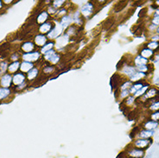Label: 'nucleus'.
Masks as SVG:
<instances>
[{"instance_id": "nucleus-26", "label": "nucleus", "mask_w": 159, "mask_h": 158, "mask_svg": "<svg viewBox=\"0 0 159 158\" xmlns=\"http://www.w3.org/2000/svg\"><path fill=\"white\" fill-rule=\"evenodd\" d=\"M37 75H38V68H33L29 73H28V75H27V77H28V79L29 80H32V79H34L37 76Z\"/></svg>"}, {"instance_id": "nucleus-12", "label": "nucleus", "mask_w": 159, "mask_h": 158, "mask_svg": "<svg viewBox=\"0 0 159 158\" xmlns=\"http://www.w3.org/2000/svg\"><path fill=\"white\" fill-rule=\"evenodd\" d=\"M143 58L148 60L150 58H151L154 55V51H152L151 49L148 48H144L141 51H140V55Z\"/></svg>"}, {"instance_id": "nucleus-4", "label": "nucleus", "mask_w": 159, "mask_h": 158, "mask_svg": "<svg viewBox=\"0 0 159 158\" xmlns=\"http://www.w3.org/2000/svg\"><path fill=\"white\" fill-rule=\"evenodd\" d=\"M44 59L53 64H56L60 61V55L55 53V50H50L44 55Z\"/></svg>"}, {"instance_id": "nucleus-47", "label": "nucleus", "mask_w": 159, "mask_h": 158, "mask_svg": "<svg viewBox=\"0 0 159 158\" xmlns=\"http://www.w3.org/2000/svg\"><path fill=\"white\" fill-rule=\"evenodd\" d=\"M3 7V3H2V1H0V9Z\"/></svg>"}, {"instance_id": "nucleus-19", "label": "nucleus", "mask_w": 159, "mask_h": 158, "mask_svg": "<svg viewBox=\"0 0 159 158\" xmlns=\"http://www.w3.org/2000/svg\"><path fill=\"white\" fill-rule=\"evenodd\" d=\"M48 12L47 11H42L41 13H40L39 15H38V17H37V24H43V23H45V22L48 20Z\"/></svg>"}, {"instance_id": "nucleus-43", "label": "nucleus", "mask_w": 159, "mask_h": 158, "mask_svg": "<svg viewBox=\"0 0 159 158\" xmlns=\"http://www.w3.org/2000/svg\"><path fill=\"white\" fill-rule=\"evenodd\" d=\"M18 56H19V55H18L17 53H16V54H14L13 55H11L10 59H11L12 61H17V60H18Z\"/></svg>"}, {"instance_id": "nucleus-22", "label": "nucleus", "mask_w": 159, "mask_h": 158, "mask_svg": "<svg viewBox=\"0 0 159 158\" xmlns=\"http://www.w3.org/2000/svg\"><path fill=\"white\" fill-rule=\"evenodd\" d=\"M73 21V18L69 16H64L62 18V21H61V25L62 26V28H67L68 26H69L71 24Z\"/></svg>"}, {"instance_id": "nucleus-2", "label": "nucleus", "mask_w": 159, "mask_h": 158, "mask_svg": "<svg viewBox=\"0 0 159 158\" xmlns=\"http://www.w3.org/2000/svg\"><path fill=\"white\" fill-rule=\"evenodd\" d=\"M152 141L151 139H144V138H138L135 141H133L131 144L138 149L146 150L151 144Z\"/></svg>"}, {"instance_id": "nucleus-25", "label": "nucleus", "mask_w": 159, "mask_h": 158, "mask_svg": "<svg viewBox=\"0 0 159 158\" xmlns=\"http://www.w3.org/2000/svg\"><path fill=\"white\" fill-rule=\"evenodd\" d=\"M149 89V84H145L141 89H139L133 96L135 97V98H137V97H138V98H140V97H142V96H144V94H145V92H146V91Z\"/></svg>"}, {"instance_id": "nucleus-7", "label": "nucleus", "mask_w": 159, "mask_h": 158, "mask_svg": "<svg viewBox=\"0 0 159 158\" xmlns=\"http://www.w3.org/2000/svg\"><path fill=\"white\" fill-rule=\"evenodd\" d=\"M93 4L92 3H86L80 9V12L85 17H89L90 15L93 13Z\"/></svg>"}, {"instance_id": "nucleus-10", "label": "nucleus", "mask_w": 159, "mask_h": 158, "mask_svg": "<svg viewBox=\"0 0 159 158\" xmlns=\"http://www.w3.org/2000/svg\"><path fill=\"white\" fill-rule=\"evenodd\" d=\"M12 81V77L10 75H4L0 79V84L3 88H8Z\"/></svg>"}, {"instance_id": "nucleus-27", "label": "nucleus", "mask_w": 159, "mask_h": 158, "mask_svg": "<svg viewBox=\"0 0 159 158\" xmlns=\"http://www.w3.org/2000/svg\"><path fill=\"white\" fill-rule=\"evenodd\" d=\"M54 45H55V43H54V42H48V43L45 44V45H44V46L41 48V53L45 55L47 52H48V51L52 50V48L54 47Z\"/></svg>"}, {"instance_id": "nucleus-46", "label": "nucleus", "mask_w": 159, "mask_h": 158, "mask_svg": "<svg viewBox=\"0 0 159 158\" xmlns=\"http://www.w3.org/2000/svg\"><path fill=\"white\" fill-rule=\"evenodd\" d=\"M156 15L159 16V8H158V9H157V10H156Z\"/></svg>"}, {"instance_id": "nucleus-9", "label": "nucleus", "mask_w": 159, "mask_h": 158, "mask_svg": "<svg viewBox=\"0 0 159 158\" xmlns=\"http://www.w3.org/2000/svg\"><path fill=\"white\" fill-rule=\"evenodd\" d=\"M21 49L25 52V54L27 53H31L34 49H35V44L32 41H25L22 44L21 46Z\"/></svg>"}, {"instance_id": "nucleus-48", "label": "nucleus", "mask_w": 159, "mask_h": 158, "mask_svg": "<svg viewBox=\"0 0 159 158\" xmlns=\"http://www.w3.org/2000/svg\"><path fill=\"white\" fill-rule=\"evenodd\" d=\"M158 33L159 34V27H158Z\"/></svg>"}, {"instance_id": "nucleus-13", "label": "nucleus", "mask_w": 159, "mask_h": 158, "mask_svg": "<svg viewBox=\"0 0 159 158\" xmlns=\"http://www.w3.org/2000/svg\"><path fill=\"white\" fill-rule=\"evenodd\" d=\"M68 40H69V37H68V35H64L62 37H60L59 38H57V40H56V41H57L56 47L61 48L66 46L68 44Z\"/></svg>"}, {"instance_id": "nucleus-20", "label": "nucleus", "mask_w": 159, "mask_h": 158, "mask_svg": "<svg viewBox=\"0 0 159 158\" xmlns=\"http://www.w3.org/2000/svg\"><path fill=\"white\" fill-rule=\"evenodd\" d=\"M159 122H156V121H152V120H150V121H147L145 122V124H144V127L145 130H153L154 129H156L158 126Z\"/></svg>"}, {"instance_id": "nucleus-16", "label": "nucleus", "mask_w": 159, "mask_h": 158, "mask_svg": "<svg viewBox=\"0 0 159 158\" xmlns=\"http://www.w3.org/2000/svg\"><path fill=\"white\" fill-rule=\"evenodd\" d=\"M51 29H53L52 23H45L40 26L39 31L41 34H48L50 32Z\"/></svg>"}, {"instance_id": "nucleus-21", "label": "nucleus", "mask_w": 159, "mask_h": 158, "mask_svg": "<svg viewBox=\"0 0 159 158\" xmlns=\"http://www.w3.org/2000/svg\"><path fill=\"white\" fill-rule=\"evenodd\" d=\"M145 76H146V74H144V73H142V72H136V73L130 78V81H132V82L135 81V83H136V82L140 81L141 79H143V78H144Z\"/></svg>"}, {"instance_id": "nucleus-29", "label": "nucleus", "mask_w": 159, "mask_h": 158, "mask_svg": "<svg viewBox=\"0 0 159 158\" xmlns=\"http://www.w3.org/2000/svg\"><path fill=\"white\" fill-rule=\"evenodd\" d=\"M126 4H127L126 1H120L119 3H117V4L114 7V11L115 12H119L120 10H122L126 6Z\"/></svg>"}, {"instance_id": "nucleus-35", "label": "nucleus", "mask_w": 159, "mask_h": 158, "mask_svg": "<svg viewBox=\"0 0 159 158\" xmlns=\"http://www.w3.org/2000/svg\"><path fill=\"white\" fill-rule=\"evenodd\" d=\"M64 3H65V1H64V0H60V1L55 0V1H53L52 4H53V7H54V8L58 9V8L62 7V6L64 4Z\"/></svg>"}, {"instance_id": "nucleus-11", "label": "nucleus", "mask_w": 159, "mask_h": 158, "mask_svg": "<svg viewBox=\"0 0 159 158\" xmlns=\"http://www.w3.org/2000/svg\"><path fill=\"white\" fill-rule=\"evenodd\" d=\"M24 80H25V76H24V75L22 74V73L16 74V75L13 76V78H12V82H13V84L16 85V86H19V85L23 84V83L24 82Z\"/></svg>"}, {"instance_id": "nucleus-17", "label": "nucleus", "mask_w": 159, "mask_h": 158, "mask_svg": "<svg viewBox=\"0 0 159 158\" xmlns=\"http://www.w3.org/2000/svg\"><path fill=\"white\" fill-rule=\"evenodd\" d=\"M137 72V69L134 67H131L130 65H126L124 68H123V73L124 75H126L129 78H131L135 73Z\"/></svg>"}, {"instance_id": "nucleus-37", "label": "nucleus", "mask_w": 159, "mask_h": 158, "mask_svg": "<svg viewBox=\"0 0 159 158\" xmlns=\"http://www.w3.org/2000/svg\"><path fill=\"white\" fill-rule=\"evenodd\" d=\"M53 71H54V68H53L52 66H46V67L43 68V70H42L43 74H45V75H47V74H51Z\"/></svg>"}, {"instance_id": "nucleus-8", "label": "nucleus", "mask_w": 159, "mask_h": 158, "mask_svg": "<svg viewBox=\"0 0 159 158\" xmlns=\"http://www.w3.org/2000/svg\"><path fill=\"white\" fill-rule=\"evenodd\" d=\"M154 132L153 130H139L138 134L137 135V137L138 138H144V139H151V137L153 136Z\"/></svg>"}, {"instance_id": "nucleus-6", "label": "nucleus", "mask_w": 159, "mask_h": 158, "mask_svg": "<svg viewBox=\"0 0 159 158\" xmlns=\"http://www.w3.org/2000/svg\"><path fill=\"white\" fill-rule=\"evenodd\" d=\"M62 30H63V28H62V26L61 24L55 25V26L50 30V32L48 34V37L49 39L57 38V37L62 33Z\"/></svg>"}, {"instance_id": "nucleus-40", "label": "nucleus", "mask_w": 159, "mask_h": 158, "mask_svg": "<svg viewBox=\"0 0 159 158\" xmlns=\"http://www.w3.org/2000/svg\"><path fill=\"white\" fill-rule=\"evenodd\" d=\"M146 13H147V9H142V10L139 11V13H138V17H139V18L144 17L146 15Z\"/></svg>"}, {"instance_id": "nucleus-28", "label": "nucleus", "mask_w": 159, "mask_h": 158, "mask_svg": "<svg viewBox=\"0 0 159 158\" xmlns=\"http://www.w3.org/2000/svg\"><path fill=\"white\" fill-rule=\"evenodd\" d=\"M146 48L151 49L152 51L153 50H159V41H150L146 44Z\"/></svg>"}, {"instance_id": "nucleus-23", "label": "nucleus", "mask_w": 159, "mask_h": 158, "mask_svg": "<svg viewBox=\"0 0 159 158\" xmlns=\"http://www.w3.org/2000/svg\"><path fill=\"white\" fill-rule=\"evenodd\" d=\"M149 62L148 60L143 58L141 55H138L135 59H134V63L136 65V67H138V66H141V65H147Z\"/></svg>"}, {"instance_id": "nucleus-33", "label": "nucleus", "mask_w": 159, "mask_h": 158, "mask_svg": "<svg viewBox=\"0 0 159 158\" xmlns=\"http://www.w3.org/2000/svg\"><path fill=\"white\" fill-rule=\"evenodd\" d=\"M131 81H124L121 86H120V91H124V90H129L131 87Z\"/></svg>"}, {"instance_id": "nucleus-34", "label": "nucleus", "mask_w": 159, "mask_h": 158, "mask_svg": "<svg viewBox=\"0 0 159 158\" xmlns=\"http://www.w3.org/2000/svg\"><path fill=\"white\" fill-rule=\"evenodd\" d=\"M150 118L152 121H156V122H159V110L153 112L151 115Z\"/></svg>"}, {"instance_id": "nucleus-36", "label": "nucleus", "mask_w": 159, "mask_h": 158, "mask_svg": "<svg viewBox=\"0 0 159 158\" xmlns=\"http://www.w3.org/2000/svg\"><path fill=\"white\" fill-rule=\"evenodd\" d=\"M8 67H9V66L7 65V62H5V61L1 62V63H0V74L5 73V71L7 70Z\"/></svg>"}, {"instance_id": "nucleus-15", "label": "nucleus", "mask_w": 159, "mask_h": 158, "mask_svg": "<svg viewBox=\"0 0 159 158\" xmlns=\"http://www.w3.org/2000/svg\"><path fill=\"white\" fill-rule=\"evenodd\" d=\"M33 68V64L28 61H23L20 64V70L23 73H29Z\"/></svg>"}, {"instance_id": "nucleus-5", "label": "nucleus", "mask_w": 159, "mask_h": 158, "mask_svg": "<svg viewBox=\"0 0 159 158\" xmlns=\"http://www.w3.org/2000/svg\"><path fill=\"white\" fill-rule=\"evenodd\" d=\"M41 54L39 52H31V53H27V54H24L23 55V59L24 61H28V62H34L37 61V60L40 59Z\"/></svg>"}, {"instance_id": "nucleus-18", "label": "nucleus", "mask_w": 159, "mask_h": 158, "mask_svg": "<svg viewBox=\"0 0 159 158\" xmlns=\"http://www.w3.org/2000/svg\"><path fill=\"white\" fill-rule=\"evenodd\" d=\"M144 86V84L143 83V82H141V81H138V82H136L135 84H133L132 86H131V87L129 89V92H130V93L131 94H135L139 89H141L143 86Z\"/></svg>"}, {"instance_id": "nucleus-38", "label": "nucleus", "mask_w": 159, "mask_h": 158, "mask_svg": "<svg viewBox=\"0 0 159 158\" xmlns=\"http://www.w3.org/2000/svg\"><path fill=\"white\" fill-rule=\"evenodd\" d=\"M130 94V92L129 90H124V91H121L120 92V98L121 99H124V98H127Z\"/></svg>"}, {"instance_id": "nucleus-3", "label": "nucleus", "mask_w": 159, "mask_h": 158, "mask_svg": "<svg viewBox=\"0 0 159 158\" xmlns=\"http://www.w3.org/2000/svg\"><path fill=\"white\" fill-rule=\"evenodd\" d=\"M159 96V89L158 87H151V88H149L145 94L142 97H140V99H144V102L148 101V100H151V99H153L154 98L156 97H158Z\"/></svg>"}, {"instance_id": "nucleus-14", "label": "nucleus", "mask_w": 159, "mask_h": 158, "mask_svg": "<svg viewBox=\"0 0 159 158\" xmlns=\"http://www.w3.org/2000/svg\"><path fill=\"white\" fill-rule=\"evenodd\" d=\"M46 41H47V37L42 34L37 35L35 37V43L37 44V46L41 47V48H42L45 45Z\"/></svg>"}, {"instance_id": "nucleus-1", "label": "nucleus", "mask_w": 159, "mask_h": 158, "mask_svg": "<svg viewBox=\"0 0 159 158\" xmlns=\"http://www.w3.org/2000/svg\"><path fill=\"white\" fill-rule=\"evenodd\" d=\"M124 153L127 158H144L145 156V150L135 148L131 144L127 146Z\"/></svg>"}, {"instance_id": "nucleus-42", "label": "nucleus", "mask_w": 159, "mask_h": 158, "mask_svg": "<svg viewBox=\"0 0 159 158\" xmlns=\"http://www.w3.org/2000/svg\"><path fill=\"white\" fill-rule=\"evenodd\" d=\"M66 12H67V10H66L65 9H61V10H59V11H57L58 17H62H62H64L63 15H64Z\"/></svg>"}, {"instance_id": "nucleus-39", "label": "nucleus", "mask_w": 159, "mask_h": 158, "mask_svg": "<svg viewBox=\"0 0 159 158\" xmlns=\"http://www.w3.org/2000/svg\"><path fill=\"white\" fill-rule=\"evenodd\" d=\"M152 24L154 25H159V16L158 15H155V17L152 18Z\"/></svg>"}, {"instance_id": "nucleus-45", "label": "nucleus", "mask_w": 159, "mask_h": 158, "mask_svg": "<svg viewBox=\"0 0 159 158\" xmlns=\"http://www.w3.org/2000/svg\"><path fill=\"white\" fill-rule=\"evenodd\" d=\"M3 3H6V4H9V3H12V1H3Z\"/></svg>"}, {"instance_id": "nucleus-32", "label": "nucleus", "mask_w": 159, "mask_h": 158, "mask_svg": "<svg viewBox=\"0 0 159 158\" xmlns=\"http://www.w3.org/2000/svg\"><path fill=\"white\" fill-rule=\"evenodd\" d=\"M137 68L136 69H138V72H142V73H144V74H146L148 71H150V65L148 66V65H141V66H138V67H136Z\"/></svg>"}, {"instance_id": "nucleus-31", "label": "nucleus", "mask_w": 159, "mask_h": 158, "mask_svg": "<svg viewBox=\"0 0 159 158\" xmlns=\"http://www.w3.org/2000/svg\"><path fill=\"white\" fill-rule=\"evenodd\" d=\"M135 100H136V98L133 95L132 96H128L127 98H125L124 103L125 104L126 106H132L134 104Z\"/></svg>"}, {"instance_id": "nucleus-30", "label": "nucleus", "mask_w": 159, "mask_h": 158, "mask_svg": "<svg viewBox=\"0 0 159 158\" xmlns=\"http://www.w3.org/2000/svg\"><path fill=\"white\" fill-rule=\"evenodd\" d=\"M10 93V90L9 88H0V99H5Z\"/></svg>"}, {"instance_id": "nucleus-44", "label": "nucleus", "mask_w": 159, "mask_h": 158, "mask_svg": "<svg viewBox=\"0 0 159 158\" xmlns=\"http://www.w3.org/2000/svg\"><path fill=\"white\" fill-rule=\"evenodd\" d=\"M152 41H159V36L158 35H156L152 37Z\"/></svg>"}, {"instance_id": "nucleus-24", "label": "nucleus", "mask_w": 159, "mask_h": 158, "mask_svg": "<svg viewBox=\"0 0 159 158\" xmlns=\"http://www.w3.org/2000/svg\"><path fill=\"white\" fill-rule=\"evenodd\" d=\"M20 68V63L19 61H13L12 63H10L8 67V70L10 74L16 73L18 69Z\"/></svg>"}, {"instance_id": "nucleus-41", "label": "nucleus", "mask_w": 159, "mask_h": 158, "mask_svg": "<svg viewBox=\"0 0 159 158\" xmlns=\"http://www.w3.org/2000/svg\"><path fill=\"white\" fill-rule=\"evenodd\" d=\"M47 12H48V13H50V14H55V13L57 12V10H56L55 8H54V7H48Z\"/></svg>"}]
</instances>
